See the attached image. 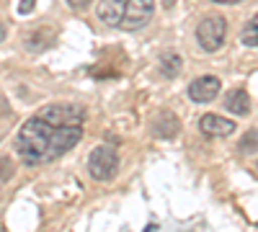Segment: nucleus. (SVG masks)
<instances>
[{"label": "nucleus", "instance_id": "423d86ee", "mask_svg": "<svg viewBox=\"0 0 258 232\" xmlns=\"http://www.w3.org/2000/svg\"><path fill=\"white\" fill-rule=\"evenodd\" d=\"M222 91V83L220 78H214V75H202L197 78L188 86V98L191 101H197V103H209L217 98V93Z\"/></svg>", "mask_w": 258, "mask_h": 232}, {"label": "nucleus", "instance_id": "1a4fd4ad", "mask_svg": "<svg viewBox=\"0 0 258 232\" xmlns=\"http://www.w3.org/2000/svg\"><path fill=\"white\" fill-rule=\"evenodd\" d=\"M225 109H227L230 114L248 116V114H250V98H248V93H245L243 88L230 91V93H227V98H225Z\"/></svg>", "mask_w": 258, "mask_h": 232}, {"label": "nucleus", "instance_id": "20e7f679", "mask_svg": "<svg viewBox=\"0 0 258 232\" xmlns=\"http://www.w3.org/2000/svg\"><path fill=\"white\" fill-rule=\"evenodd\" d=\"M36 116L49 124H57V126H83L85 111H83V106H75V103H49Z\"/></svg>", "mask_w": 258, "mask_h": 232}, {"label": "nucleus", "instance_id": "a211bd4d", "mask_svg": "<svg viewBox=\"0 0 258 232\" xmlns=\"http://www.w3.org/2000/svg\"><path fill=\"white\" fill-rule=\"evenodd\" d=\"M212 3H222V6H232V3H240V0H212Z\"/></svg>", "mask_w": 258, "mask_h": 232}, {"label": "nucleus", "instance_id": "6ab92c4d", "mask_svg": "<svg viewBox=\"0 0 258 232\" xmlns=\"http://www.w3.org/2000/svg\"><path fill=\"white\" fill-rule=\"evenodd\" d=\"M6 34H8V31H6V24H3V21H0V41L6 39Z\"/></svg>", "mask_w": 258, "mask_h": 232}, {"label": "nucleus", "instance_id": "39448f33", "mask_svg": "<svg viewBox=\"0 0 258 232\" xmlns=\"http://www.w3.org/2000/svg\"><path fill=\"white\" fill-rule=\"evenodd\" d=\"M155 13V0H126V11L119 29L124 31H140L150 24V18Z\"/></svg>", "mask_w": 258, "mask_h": 232}, {"label": "nucleus", "instance_id": "2eb2a0df", "mask_svg": "<svg viewBox=\"0 0 258 232\" xmlns=\"http://www.w3.org/2000/svg\"><path fill=\"white\" fill-rule=\"evenodd\" d=\"M34 3H36V0H21V6H18V13H21V16L31 13V11H34Z\"/></svg>", "mask_w": 258, "mask_h": 232}, {"label": "nucleus", "instance_id": "dca6fc26", "mask_svg": "<svg viewBox=\"0 0 258 232\" xmlns=\"http://www.w3.org/2000/svg\"><path fill=\"white\" fill-rule=\"evenodd\" d=\"M93 3V0H68V6L75 8V11H83V8H88Z\"/></svg>", "mask_w": 258, "mask_h": 232}, {"label": "nucleus", "instance_id": "f8f14e48", "mask_svg": "<svg viewBox=\"0 0 258 232\" xmlns=\"http://www.w3.org/2000/svg\"><path fill=\"white\" fill-rule=\"evenodd\" d=\"M160 72L165 78H176L181 72V57L176 52H163L160 54Z\"/></svg>", "mask_w": 258, "mask_h": 232}, {"label": "nucleus", "instance_id": "4468645a", "mask_svg": "<svg viewBox=\"0 0 258 232\" xmlns=\"http://www.w3.org/2000/svg\"><path fill=\"white\" fill-rule=\"evenodd\" d=\"M258 147V129H250L243 139H240V152H253Z\"/></svg>", "mask_w": 258, "mask_h": 232}, {"label": "nucleus", "instance_id": "7ed1b4c3", "mask_svg": "<svg viewBox=\"0 0 258 232\" xmlns=\"http://www.w3.org/2000/svg\"><path fill=\"white\" fill-rule=\"evenodd\" d=\"M116 168H119V155L109 144L96 147L88 158V171L96 181H111L116 176Z\"/></svg>", "mask_w": 258, "mask_h": 232}, {"label": "nucleus", "instance_id": "f03ea898", "mask_svg": "<svg viewBox=\"0 0 258 232\" xmlns=\"http://www.w3.org/2000/svg\"><path fill=\"white\" fill-rule=\"evenodd\" d=\"M225 36H227V21L222 16H207L197 29V39L204 52H217L225 44Z\"/></svg>", "mask_w": 258, "mask_h": 232}, {"label": "nucleus", "instance_id": "f257e3e1", "mask_svg": "<svg viewBox=\"0 0 258 232\" xmlns=\"http://www.w3.org/2000/svg\"><path fill=\"white\" fill-rule=\"evenodd\" d=\"M83 126H57L39 116H31L16 137V150L29 165H41L62 158L80 142Z\"/></svg>", "mask_w": 258, "mask_h": 232}, {"label": "nucleus", "instance_id": "9d476101", "mask_svg": "<svg viewBox=\"0 0 258 232\" xmlns=\"http://www.w3.org/2000/svg\"><path fill=\"white\" fill-rule=\"evenodd\" d=\"M153 134H155V137H163V139L178 134V119H176L173 114H168V111L160 114V116L153 121Z\"/></svg>", "mask_w": 258, "mask_h": 232}, {"label": "nucleus", "instance_id": "aec40b11", "mask_svg": "<svg viewBox=\"0 0 258 232\" xmlns=\"http://www.w3.org/2000/svg\"><path fill=\"white\" fill-rule=\"evenodd\" d=\"M160 3H163L165 8H173V6H176V0H160Z\"/></svg>", "mask_w": 258, "mask_h": 232}, {"label": "nucleus", "instance_id": "ddd939ff", "mask_svg": "<svg viewBox=\"0 0 258 232\" xmlns=\"http://www.w3.org/2000/svg\"><path fill=\"white\" fill-rule=\"evenodd\" d=\"M240 41L245 47H258V16H253L240 31Z\"/></svg>", "mask_w": 258, "mask_h": 232}, {"label": "nucleus", "instance_id": "6e6552de", "mask_svg": "<svg viewBox=\"0 0 258 232\" xmlns=\"http://www.w3.org/2000/svg\"><path fill=\"white\" fill-rule=\"evenodd\" d=\"M124 11H126V0H101V6H98V18L103 21V24H109V26H116L121 24V18H124Z\"/></svg>", "mask_w": 258, "mask_h": 232}, {"label": "nucleus", "instance_id": "f3484780", "mask_svg": "<svg viewBox=\"0 0 258 232\" xmlns=\"http://www.w3.org/2000/svg\"><path fill=\"white\" fill-rule=\"evenodd\" d=\"M13 173V168L8 171V160H0V178H8Z\"/></svg>", "mask_w": 258, "mask_h": 232}, {"label": "nucleus", "instance_id": "0eeeda50", "mask_svg": "<svg viewBox=\"0 0 258 232\" xmlns=\"http://www.w3.org/2000/svg\"><path fill=\"white\" fill-rule=\"evenodd\" d=\"M199 129L207 137H230L235 132V121H230L225 116H217V114H204L199 119Z\"/></svg>", "mask_w": 258, "mask_h": 232}, {"label": "nucleus", "instance_id": "9b49d317", "mask_svg": "<svg viewBox=\"0 0 258 232\" xmlns=\"http://www.w3.org/2000/svg\"><path fill=\"white\" fill-rule=\"evenodd\" d=\"M54 41V34H49V31H34V34H29L26 39H24V44H26V49L29 52H44L49 44Z\"/></svg>", "mask_w": 258, "mask_h": 232}]
</instances>
